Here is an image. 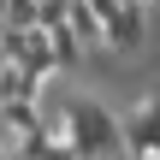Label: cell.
Masks as SVG:
<instances>
[{"label":"cell","instance_id":"1","mask_svg":"<svg viewBox=\"0 0 160 160\" xmlns=\"http://www.w3.org/2000/svg\"><path fill=\"white\" fill-rule=\"evenodd\" d=\"M65 142L101 160V154H113V148L125 142V131H119V125H113L95 101H71V131H65Z\"/></svg>","mask_w":160,"mask_h":160},{"label":"cell","instance_id":"2","mask_svg":"<svg viewBox=\"0 0 160 160\" xmlns=\"http://www.w3.org/2000/svg\"><path fill=\"white\" fill-rule=\"evenodd\" d=\"M119 131H125V148L137 160H160V107H137Z\"/></svg>","mask_w":160,"mask_h":160},{"label":"cell","instance_id":"3","mask_svg":"<svg viewBox=\"0 0 160 160\" xmlns=\"http://www.w3.org/2000/svg\"><path fill=\"white\" fill-rule=\"evenodd\" d=\"M107 42H113V48H137V42H142V12H137V0H119V6L107 12Z\"/></svg>","mask_w":160,"mask_h":160}]
</instances>
